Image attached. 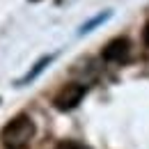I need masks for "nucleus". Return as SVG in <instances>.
I'll return each instance as SVG.
<instances>
[{"instance_id": "nucleus-1", "label": "nucleus", "mask_w": 149, "mask_h": 149, "mask_svg": "<svg viewBox=\"0 0 149 149\" xmlns=\"http://www.w3.org/2000/svg\"><path fill=\"white\" fill-rule=\"evenodd\" d=\"M35 135V122L28 115H16L2 129V145L7 149H23Z\"/></svg>"}, {"instance_id": "nucleus-2", "label": "nucleus", "mask_w": 149, "mask_h": 149, "mask_svg": "<svg viewBox=\"0 0 149 149\" xmlns=\"http://www.w3.org/2000/svg\"><path fill=\"white\" fill-rule=\"evenodd\" d=\"M85 85H80V83H69L64 90H60L55 96V108L57 110H71L76 108L78 103H80V99L85 96Z\"/></svg>"}, {"instance_id": "nucleus-3", "label": "nucleus", "mask_w": 149, "mask_h": 149, "mask_svg": "<svg viewBox=\"0 0 149 149\" xmlns=\"http://www.w3.org/2000/svg\"><path fill=\"white\" fill-rule=\"evenodd\" d=\"M131 53V44L126 39H112L110 44L103 48V60H108V62H124Z\"/></svg>"}, {"instance_id": "nucleus-4", "label": "nucleus", "mask_w": 149, "mask_h": 149, "mask_svg": "<svg viewBox=\"0 0 149 149\" xmlns=\"http://www.w3.org/2000/svg\"><path fill=\"white\" fill-rule=\"evenodd\" d=\"M53 57H55V55H44V57H39L37 64H35V67H32V69H30L25 76H23L16 85H19V87H21V85H30V83H32V80H35V78H37V76L41 74V71H44L48 64H51V62H53Z\"/></svg>"}, {"instance_id": "nucleus-5", "label": "nucleus", "mask_w": 149, "mask_h": 149, "mask_svg": "<svg viewBox=\"0 0 149 149\" xmlns=\"http://www.w3.org/2000/svg\"><path fill=\"white\" fill-rule=\"evenodd\" d=\"M110 16H112V12H110V9H106V12H101V14H96V16H92L90 21H85V23L80 25V30H78V35H80V37H83V35H90V32H92V30H96L99 25H103V23H106V21L110 19Z\"/></svg>"}, {"instance_id": "nucleus-6", "label": "nucleus", "mask_w": 149, "mask_h": 149, "mask_svg": "<svg viewBox=\"0 0 149 149\" xmlns=\"http://www.w3.org/2000/svg\"><path fill=\"white\" fill-rule=\"evenodd\" d=\"M57 149H90V147H85L80 142H64V145H60Z\"/></svg>"}, {"instance_id": "nucleus-7", "label": "nucleus", "mask_w": 149, "mask_h": 149, "mask_svg": "<svg viewBox=\"0 0 149 149\" xmlns=\"http://www.w3.org/2000/svg\"><path fill=\"white\" fill-rule=\"evenodd\" d=\"M142 39H145V44L149 46V23L145 25V32H142Z\"/></svg>"}]
</instances>
